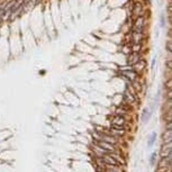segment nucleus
<instances>
[{"mask_svg": "<svg viewBox=\"0 0 172 172\" xmlns=\"http://www.w3.org/2000/svg\"><path fill=\"white\" fill-rule=\"evenodd\" d=\"M146 27V18L144 16H139L133 20L132 24V32L136 33H144Z\"/></svg>", "mask_w": 172, "mask_h": 172, "instance_id": "1", "label": "nucleus"}, {"mask_svg": "<svg viewBox=\"0 0 172 172\" xmlns=\"http://www.w3.org/2000/svg\"><path fill=\"white\" fill-rule=\"evenodd\" d=\"M131 16H133L134 18L139 17V16H144V1L143 0H134L133 1Z\"/></svg>", "mask_w": 172, "mask_h": 172, "instance_id": "2", "label": "nucleus"}, {"mask_svg": "<svg viewBox=\"0 0 172 172\" xmlns=\"http://www.w3.org/2000/svg\"><path fill=\"white\" fill-rule=\"evenodd\" d=\"M96 147L98 151H101L104 153H111L115 151L114 149V144H110V143H107L105 141H100L98 139V142L96 143Z\"/></svg>", "mask_w": 172, "mask_h": 172, "instance_id": "3", "label": "nucleus"}, {"mask_svg": "<svg viewBox=\"0 0 172 172\" xmlns=\"http://www.w3.org/2000/svg\"><path fill=\"white\" fill-rule=\"evenodd\" d=\"M135 93L136 92H131V89H129V87L127 86V89L124 91V93H123V101H124L125 104H128V105H132V104H134L136 101V98H135Z\"/></svg>", "mask_w": 172, "mask_h": 172, "instance_id": "4", "label": "nucleus"}, {"mask_svg": "<svg viewBox=\"0 0 172 172\" xmlns=\"http://www.w3.org/2000/svg\"><path fill=\"white\" fill-rule=\"evenodd\" d=\"M142 59L141 56V53H137V52H132L127 55V64L128 65H134L135 63H137L139 60Z\"/></svg>", "mask_w": 172, "mask_h": 172, "instance_id": "5", "label": "nucleus"}, {"mask_svg": "<svg viewBox=\"0 0 172 172\" xmlns=\"http://www.w3.org/2000/svg\"><path fill=\"white\" fill-rule=\"evenodd\" d=\"M121 75L123 78H126L128 80L133 82L134 80L137 79V73H136L134 70H126V71H121Z\"/></svg>", "mask_w": 172, "mask_h": 172, "instance_id": "6", "label": "nucleus"}, {"mask_svg": "<svg viewBox=\"0 0 172 172\" xmlns=\"http://www.w3.org/2000/svg\"><path fill=\"white\" fill-rule=\"evenodd\" d=\"M144 40V33H136V32H131V43H142Z\"/></svg>", "mask_w": 172, "mask_h": 172, "instance_id": "7", "label": "nucleus"}, {"mask_svg": "<svg viewBox=\"0 0 172 172\" xmlns=\"http://www.w3.org/2000/svg\"><path fill=\"white\" fill-rule=\"evenodd\" d=\"M145 68H146V62H145V60H143V59H141L139 62L135 63V64L133 65V70H134L137 74L141 73Z\"/></svg>", "mask_w": 172, "mask_h": 172, "instance_id": "8", "label": "nucleus"}, {"mask_svg": "<svg viewBox=\"0 0 172 172\" xmlns=\"http://www.w3.org/2000/svg\"><path fill=\"white\" fill-rule=\"evenodd\" d=\"M100 159H101L104 163L107 165H118L119 164V162L116 161V159L113 157V155H104V156H101Z\"/></svg>", "mask_w": 172, "mask_h": 172, "instance_id": "9", "label": "nucleus"}, {"mask_svg": "<svg viewBox=\"0 0 172 172\" xmlns=\"http://www.w3.org/2000/svg\"><path fill=\"white\" fill-rule=\"evenodd\" d=\"M126 124V119L123 116H119V115H115L113 118H111V125H117V126H124Z\"/></svg>", "mask_w": 172, "mask_h": 172, "instance_id": "10", "label": "nucleus"}, {"mask_svg": "<svg viewBox=\"0 0 172 172\" xmlns=\"http://www.w3.org/2000/svg\"><path fill=\"white\" fill-rule=\"evenodd\" d=\"M150 118H151V110L149 109V108H145V109L143 110V113H142L141 121H142L143 123H147Z\"/></svg>", "mask_w": 172, "mask_h": 172, "instance_id": "11", "label": "nucleus"}, {"mask_svg": "<svg viewBox=\"0 0 172 172\" xmlns=\"http://www.w3.org/2000/svg\"><path fill=\"white\" fill-rule=\"evenodd\" d=\"M127 114H128V108L125 106L118 107L117 109L115 110V115H119V116H123V117H125Z\"/></svg>", "mask_w": 172, "mask_h": 172, "instance_id": "12", "label": "nucleus"}, {"mask_svg": "<svg viewBox=\"0 0 172 172\" xmlns=\"http://www.w3.org/2000/svg\"><path fill=\"white\" fill-rule=\"evenodd\" d=\"M162 139H163V141H164L165 143L172 142V129H168V131L162 135Z\"/></svg>", "mask_w": 172, "mask_h": 172, "instance_id": "13", "label": "nucleus"}, {"mask_svg": "<svg viewBox=\"0 0 172 172\" xmlns=\"http://www.w3.org/2000/svg\"><path fill=\"white\" fill-rule=\"evenodd\" d=\"M121 52L124 54L128 55L129 53H132V48H131V43H124V45L121 46Z\"/></svg>", "mask_w": 172, "mask_h": 172, "instance_id": "14", "label": "nucleus"}, {"mask_svg": "<svg viewBox=\"0 0 172 172\" xmlns=\"http://www.w3.org/2000/svg\"><path fill=\"white\" fill-rule=\"evenodd\" d=\"M131 48H132V52H137V53H141V52H142V43H135V44H131Z\"/></svg>", "mask_w": 172, "mask_h": 172, "instance_id": "15", "label": "nucleus"}, {"mask_svg": "<svg viewBox=\"0 0 172 172\" xmlns=\"http://www.w3.org/2000/svg\"><path fill=\"white\" fill-rule=\"evenodd\" d=\"M155 139H156V134H155V133H152V134H151L150 139H149V142H147L149 146H152V145H153L154 142H155Z\"/></svg>", "mask_w": 172, "mask_h": 172, "instance_id": "16", "label": "nucleus"}, {"mask_svg": "<svg viewBox=\"0 0 172 172\" xmlns=\"http://www.w3.org/2000/svg\"><path fill=\"white\" fill-rule=\"evenodd\" d=\"M164 118H165V119H167L168 121H172V109H171V110H169V113L167 114V115H165Z\"/></svg>", "mask_w": 172, "mask_h": 172, "instance_id": "17", "label": "nucleus"}, {"mask_svg": "<svg viewBox=\"0 0 172 172\" xmlns=\"http://www.w3.org/2000/svg\"><path fill=\"white\" fill-rule=\"evenodd\" d=\"M167 48H168L169 51L172 53V40H170V42H168V43H167Z\"/></svg>", "mask_w": 172, "mask_h": 172, "instance_id": "18", "label": "nucleus"}, {"mask_svg": "<svg viewBox=\"0 0 172 172\" xmlns=\"http://www.w3.org/2000/svg\"><path fill=\"white\" fill-rule=\"evenodd\" d=\"M167 88L172 89V79H170V80L167 82Z\"/></svg>", "mask_w": 172, "mask_h": 172, "instance_id": "19", "label": "nucleus"}, {"mask_svg": "<svg viewBox=\"0 0 172 172\" xmlns=\"http://www.w3.org/2000/svg\"><path fill=\"white\" fill-rule=\"evenodd\" d=\"M154 161H155V153L152 154V157H151V164H154Z\"/></svg>", "mask_w": 172, "mask_h": 172, "instance_id": "20", "label": "nucleus"}, {"mask_svg": "<svg viewBox=\"0 0 172 172\" xmlns=\"http://www.w3.org/2000/svg\"><path fill=\"white\" fill-rule=\"evenodd\" d=\"M167 127H168V129H172V121H169L168 125H167Z\"/></svg>", "mask_w": 172, "mask_h": 172, "instance_id": "21", "label": "nucleus"}, {"mask_svg": "<svg viewBox=\"0 0 172 172\" xmlns=\"http://www.w3.org/2000/svg\"><path fill=\"white\" fill-rule=\"evenodd\" d=\"M161 26L162 27L164 26V17H163V15L161 16Z\"/></svg>", "mask_w": 172, "mask_h": 172, "instance_id": "22", "label": "nucleus"}, {"mask_svg": "<svg viewBox=\"0 0 172 172\" xmlns=\"http://www.w3.org/2000/svg\"><path fill=\"white\" fill-rule=\"evenodd\" d=\"M168 98H169V99H171V100H172V89H171V90H170V91H169V93H168Z\"/></svg>", "mask_w": 172, "mask_h": 172, "instance_id": "23", "label": "nucleus"}, {"mask_svg": "<svg viewBox=\"0 0 172 172\" xmlns=\"http://www.w3.org/2000/svg\"><path fill=\"white\" fill-rule=\"evenodd\" d=\"M167 65H168V68H170V69L172 70V61H169V62L167 63Z\"/></svg>", "mask_w": 172, "mask_h": 172, "instance_id": "24", "label": "nucleus"}, {"mask_svg": "<svg viewBox=\"0 0 172 172\" xmlns=\"http://www.w3.org/2000/svg\"><path fill=\"white\" fill-rule=\"evenodd\" d=\"M154 64H155V59L152 60V68H153V66H154Z\"/></svg>", "mask_w": 172, "mask_h": 172, "instance_id": "25", "label": "nucleus"}, {"mask_svg": "<svg viewBox=\"0 0 172 172\" xmlns=\"http://www.w3.org/2000/svg\"><path fill=\"white\" fill-rule=\"evenodd\" d=\"M169 157H171V159H172V151L170 152V153H169Z\"/></svg>", "mask_w": 172, "mask_h": 172, "instance_id": "26", "label": "nucleus"}, {"mask_svg": "<svg viewBox=\"0 0 172 172\" xmlns=\"http://www.w3.org/2000/svg\"><path fill=\"white\" fill-rule=\"evenodd\" d=\"M170 22H171V24H172V15H171V17H170Z\"/></svg>", "mask_w": 172, "mask_h": 172, "instance_id": "27", "label": "nucleus"}, {"mask_svg": "<svg viewBox=\"0 0 172 172\" xmlns=\"http://www.w3.org/2000/svg\"><path fill=\"white\" fill-rule=\"evenodd\" d=\"M171 7H172V4H171Z\"/></svg>", "mask_w": 172, "mask_h": 172, "instance_id": "28", "label": "nucleus"}, {"mask_svg": "<svg viewBox=\"0 0 172 172\" xmlns=\"http://www.w3.org/2000/svg\"><path fill=\"white\" fill-rule=\"evenodd\" d=\"M133 1H134V0H133Z\"/></svg>", "mask_w": 172, "mask_h": 172, "instance_id": "29", "label": "nucleus"}]
</instances>
